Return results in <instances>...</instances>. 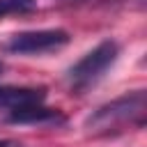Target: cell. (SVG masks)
<instances>
[{
  "mask_svg": "<svg viewBox=\"0 0 147 147\" xmlns=\"http://www.w3.org/2000/svg\"><path fill=\"white\" fill-rule=\"evenodd\" d=\"M69 41V34L64 30H32V32H21L14 34L5 48L11 53H48Z\"/></svg>",
  "mask_w": 147,
  "mask_h": 147,
  "instance_id": "3",
  "label": "cell"
},
{
  "mask_svg": "<svg viewBox=\"0 0 147 147\" xmlns=\"http://www.w3.org/2000/svg\"><path fill=\"white\" fill-rule=\"evenodd\" d=\"M0 147H14L11 140H0Z\"/></svg>",
  "mask_w": 147,
  "mask_h": 147,
  "instance_id": "7",
  "label": "cell"
},
{
  "mask_svg": "<svg viewBox=\"0 0 147 147\" xmlns=\"http://www.w3.org/2000/svg\"><path fill=\"white\" fill-rule=\"evenodd\" d=\"M37 9V0H0V16L7 14H28Z\"/></svg>",
  "mask_w": 147,
  "mask_h": 147,
  "instance_id": "6",
  "label": "cell"
},
{
  "mask_svg": "<svg viewBox=\"0 0 147 147\" xmlns=\"http://www.w3.org/2000/svg\"><path fill=\"white\" fill-rule=\"evenodd\" d=\"M145 108H147L145 92L138 90L133 94L119 96V99L101 106L99 110H94L85 119V129L94 136H108V133L122 131L124 126H142Z\"/></svg>",
  "mask_w": 147,
  "mask_h": 147,
  "instance_id": "1",
  "label": "cell"
},
{
  "mask_svg": "<svg viewBox=\"0 0 147 147\" xmlns=\"http://www.w3.org/2000/svg\"><path fill=\"white\" fill-rule=\"evenodd\" d=\"M62 119L64 117L60 110L46 108L41 103L11 110V115H9V122H14V124H51V122H62Z\"/></svg>",
  "mask_w": 147,
  "mask_h": 147,
  "instance_id": "5",
  "label": "cell"
},
{
  "mask_svg": "<svg viewBox=\"0 0 147 147\" xmlns=\"http://www.w3.org/2000/svg\"><path fill=\"white\" fill-rule=\"evenodd\" d=\"M44 99H46L44 87H16V85H2L0 87V108L18 110V108L44 103Z\"/></svg>",
  "mask_w": 147,
  "mask_h": 147,
  "instance_id": "4",
  "label": "cell"
},
{
  "mask_svg": "<svg viewBox=\"0 0 147 147\" xmlns=\"http://www.w3.org/2000/svg\"><path fill=\"white\" fill-rule=\"evenodd\" d=\"M119 55V46L115 41H103L96 48H92L83 60H78L69 69V83L74 90H85L94 85L115 62Z\"/></svg>",
  "mask_w": 147,
  "mask_h": 147,
  "instance_id": "2",
  "label": "cell"
},
{
  "mask_svg": "<svg viewBox=\"0 0 147 147\" xmlns=\"http://www.w3.org/2000/svg\"><path fill=\"white\" fill-rule=\"evenodd\" d=\"M2 69H5V64H2V62H0V71H2Z\"/></svg>",
  "mask_w": 147,
  "mask_h": 147,
  "instance_id": "8",
  "label": "cell"
}]
</instances>
